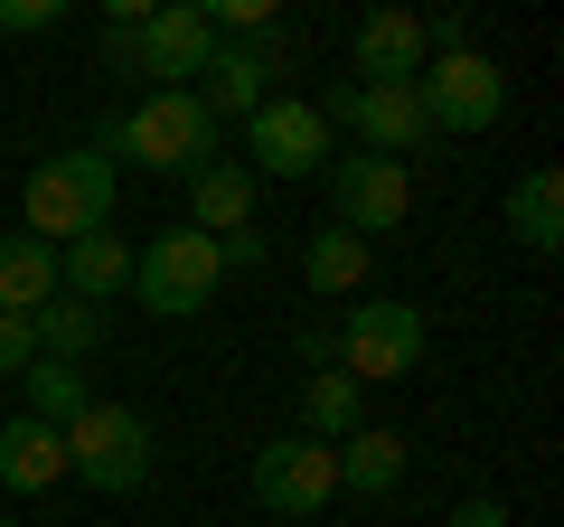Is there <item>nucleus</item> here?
Returning a JSON list of instances; mask_svg holds the SVG:
<instances>
[{
  "instance_id": "15",
  "label": "nucleus",
  "mask_w": 564,
  "mask_h": 527,
  "mask_svg": "<svg viewBox=\"0 0 564 527\" xmlns=\"http://www.w3.org/2000/svg\"><path fill=\"white\" fill-rule=\"evenodd\" d=\"M66 481V433L57 424H39V415H10L0 424V490H57Z\"/></svg>"
},
{
  "instance_id": "6",
  "label": "nucleus",
  "mask_w": 564,
  "mask_h": 527,
  "mask_svg": "<svg viewBox=\"0 0 564 527\" xmlns=\"http://www.w3.org/2000/svg\"><path fill=\"white\" fill-rule=\"evenodd\" d=\"M207 57H217V29L198 0H151V20L122 29V66L151 76V95H180L188 76H207Z\"/></svg>"
},
{
  "instance_id": "23",
  "label": "nucleus",
  "mask_w": 564,
  "mask_h": 527,
  "mask_svg": "<svg viewBox=\"0 0 564 527\" xmlns=\"http://www.w3.org/2000/svg\"><path fill=\"white\" fill-rule=\"evenodd\" d=\"M302 433H311V443H329V452H339L348 433H358V377L321 367V377L302 386Z\"/></svg>"
},
{
  "instance_id": "8",
  "label": "nucleus",
  "mask_w": 564,
  "mask_h": 527,
  "mask_svg": "<svg viewBox=\"0 0 564 527\" xmlns=\"http://www.w3.org/2000/svg\"><path fill=\"white\" fill-rule=\"evenodd\" d=\"M254 499H263V518H321L329 499H339V452L329 443H311V433H273V443L254 452Z\"/></svg>"
},
{
  "instance_id": "11",
  "label": "nucleus",
  "mask_w": 564,
  "mask_h": 527,
  "mask_svg": "<svg viewBox=\"0 0 564 527\" xmlns=\"http://www.w3.org/2000/svg\"><path fill=\"white\" fill-rule=\"evenodd\" d=\"M245 151H254V180H321L329 170V122L311 114V104H292V95H273L254 122H245Z\"/></svg>"
},
{
  "instance_id": "4",
  "label": "nucleus",
  "mask_w": 564,
  "mask_h": 527,
  "mask_svg": "<svg viewBox=\"0 0 564 527\" xmlns=\"http://www.w3.org/2000/svg\"><path fill=\"white\" fill-rule=\"evenodd\" d=\"M339 377H358V386H395V377H414L423 367V348H433V330H423V311L414 302H348L339 311Z\"/></svg>"
},
{
  "instance_id": "7",
  "label": "nucleus",
  "mask_w": 564,
  "mask_h": 527,
  "mask_svg": "<svg viewBox=\"0 0 564 527\" xmlns=\"http://www.w3.org/2000/svg\"><path fill=\"white\" fill-rule=\"evenodd\" d=\"M311 114H321L329 132H358V151H377V161H404V151L433 142V122H423L414 85H348V76H339Z\"/></svg>"
},
{
  "instance_id": "12",
  "label": "nucleus",
  "mask_w": 564,
  "mask_h": 527,
  "mask_svg": "<svg viewBox=\"0 0 564 527\" xmlns=\"http://www.w3.org/2000/svg\"><path fill=\"white\" fill-rule=\"evenodd\" d=\"M282 57H292V47H282L273 29H263V39H217V57H207V85H198L207 122H254L263 104H273Z\"/></svg>"
},
{
  "instance_id": "19",
  "label": "nucleus",
  "mask_w": 564,
  "mask_h": 527,
  "mask_svg": "<svg viewBox=\"0 0 564 527\" xmlns=\"http://www.w3.org/2000/svg\"><path fill=\"white\" fill-rule=\"evenodd\" d=\"M404 462H414V452H404V433L358 424V433L339 443V490H358V499H395V490H404Z\"/></svg>"
},
{
  "instance_id": "20",
  "label": "nucleus",
  "mask_w": 564,
  "mask_h": 527,
  "mask_svg": "<svg viewBox=\"0 0 564 527\" xmlns=\"http://www.w3.org/2000/svg\"><path fill=\"white\" fill-rule=\"evenodd\" d=\"M367 264H377V245H358L348 226H321V236L302 245V283L321 292V302H358V292H367Z\"/></svg>"
},
{
  "instance_id": "18",
  "label": "nucleus",
  "mask_w": 564,
  "mask_h": 527,
  "mask_svg": "<svg viewBox=\"0 0 564 527\" xmlns=\"http://www.w3.org/2000/svg\"><path fill=\"white\" fill-rule=\"evenodd\" d=\"M29 340H39V358L85 367L104 340H113V321H104L95 302H76V292H57V302H39V311H29Z\"/></svg>"
},
{
  "instance_id": "17",
  "label": "nucleus",
  "mask_w": 564,
  "mask_h": 527,
  "mask_svg": "<svg viewBox=\"0 0 564 527\" xmlns=\"http://www.w3.org/2000/svg\"><path fill=\"white\" fill-rule=\"evenodd\" d=\"M508 236H518L527 255H555L564 245V170L555 161H536V170L508 180Z\"/></svg>"
},
{
  "instance_id": "14",
  "label": "nucleus",
  "mask_w": 564,
  "mask_h": 527,
  "mask_svg": "<svg viewBox=\"0 0 564 527\" xmlns=\"http://www.w3.org/2000/svg\"><path fill=\"white\" fill-rule=\"evenodd\" d=\"M254 170L245 161H207V170H188V226H198V236H236V226H254Z\"/></svg>"
},
{
  "instance_id": "24",
  "label": "nucleus",
  "mask_w": 564,
  "mask_h": 527,
  "mask_svg": "<svg viewBox=\"0 0 564 527\" xmlns=\"http://www.w3.org/2000/svg\"><path fill=\"white\" fill-rule=\"evenodd\" d=\"M57 10L66 0H0V29L10 39H39V29H57Z\"/></svg>"
},
{
  "instance_id": "16",
  "label": "nucleus",
  "mask_w": 564,
  "mask_h": 527,
  "mask_svg": "<svg viewBox=\"0 0 564 527\" xmlns=\"http://www.w3.org/2000/svg\"><path fill=\"white\" fill-rule=\"evenodd\" d=\"M57 292H76V302H113V292H132V245L104 226V236H76V245H57Z\"/></svg>"
},
{
  "instance_id": "25",
  "label": "nucleus",
  "mask_w": 564,
  "mask_h": 527,
  "mask_svg": "<svg viewBox=\"0 0 564 527\" xmlns=\"http://www.w3.org/2000/svg\"><path fill=\"white\" fill-rule=\"evenodd\" d=\"M29 358H39L29 321H10V311H0V377H29Z\"/></svg>"
},
{
  "instance_id": "21",
  "label": "nucleus",
  "mask_w": 564,
  "mask_h": 527,
  "mask_svg": "<svg viewBox=\"0 0 564 527\" xmlns=\"http://www.w3.org/2000/svg\"><path fill=\"white\" fill-rule=\"evenodd\" d=\"M39 302H57V245H39V236H0V311L10 321H29Z\"/></svg>"
},
{
  "instance_id": "26",
  "label": "nucleus",
  "mask_w": 564,
  "mask_h": 527,
  "mask_svg": "<svg viewBox=\"0 0 564 527\" xmlns=\"http://www.w3.org/2000/svg\"><path fill=\"white\" fill-rule=\"evenodd\" d=\"M452 527H508V508L499 499H462V508H452Z\"/></svg>"
},
{
  "instance_id": "5",
  "label": "nucleus",
  "mask_w": 564,
  "mask_h": 527,
  "mask_svg": "<svg viewBox=\"0 0 564 527\" xmlns=\"http://www.w3.org/2000/svg\"><path fill=\"white\" fill-rule=\"evenodd\" d=\"M66 481L104 490V499H132L141 481H151V424H141L132 406H85L76 424H66Z\"/></svg>"
},
{
  "instance_id": "13",
  "label": "nucleus",
  "mask_w": 564,
  "mask_h": 527,
  "mask_svg": "<svg viewBox=\"0 0 564 527\" xmlns=\"http://www.w3.org/2000/svg\"><path fill=\"white\" fill-rule=\"evenodd\" d=\"M423 76V20L414 10H367L348 39V85H414Z\"/></svg>"
},
{
  "instance_id": "2",
  "label": "nucleus",
  "mask_w": 564,
  "mask_h": 527,
  "mask_svg": "<svg viewBox=\"0 0 564 527\" xmlns=\"http://www.w3.org/2000/svg\"><path fill=\"white\" fill-rule=\"evenodd\" d=\"M113 189H122V170L104 161L95 142L85 151H47L39 170H29V189H20V236H39V245H76V236H104L113 226Z\"/></svg>"
},
{
  "instance_id": "28",
  "label": "nucleus",
  "mask_w": 564,
  "mask_h": 527,
  "mask_svg": "<svg viewBox=\"0 0 564 527\" xmlns=\"http://www.w3.org/2000/svg\"><path fill=\"white\" fill-rule=\"evenodd\" d=\"M263 527H292V518H263Z\"/></svg>"
},
{
  "instance_id": "9",
  "label": "nucleus",
  "mask_w": 564,
  "mask_h": 527,
  "mask_svg": "<svg viewBox=\"0 0 564 527\" xmlns=\"http://www.w3.org/2000/svg\"><path fill=\"white\" fill-rule=\"evenodd\" d=\"M414 104H423L433 132H489V122L508 114V66H489L480 47H462V57H423Z\"/></svg>"
},
{
  "instance_id": "27",
  "label": "nucleus",
  "mask_w": 564,
  "mask_h": 527,
  "mask_svg": "<svg viewBox=\"0 0 564 527\" xmlns=\"http://www.w3.org/2000/svg\"><path fill=\"white\" fill-rule=\"evenodd\" d=\"M0 527H20V518H10V508H0Z\"/></svg>"
},
{
  "instance_id": "3",
  "label": "nucleus",
  "mask_w": 564,
  "mask_h": 527,
  "mask_svg": "<svg viewBox=\"0 0 564 527\" xmlns=\"http://www.w3.org/2000/svg\"><path fill=\"white\" fill-rule=\"evenodd\" d=\"M217 283H226L217 236H198V226H170V236H151L132 255V302L151 311V321H188V311H207Z\"/></svg>"
},
{
  "instance_id": "1",
  "label": "nucleus",
  "mask_w": 564,
  "mask_h": 527,
  "mask_svg": "<svg viewBox=\"0 0 564 527\" xmlns=\"http://www.w3.org/2000/svg\"><path fill=\"white\" fill-rule=\"evenodd\" d=\"M95 151H104L113 170L132 161V170H161V180H188V170L217 161V122H207L198 85H180V95H141L132 114H113Z\"/></svg>"
},
{
  "instance_id": "10",
  "label": "nucleus",
  "mask_w": 564,
  "mask_h": 527,
  "mask_svg": "<svg viewBox=\"0 0 564 527\" xmlns=\"http://www.w3.org/2000/svg\"><path fill=\"white\" fill-rule=\"evenodd\" d=\"M329 226H348L358 245H377L386 226H404V207H414V180H404V161H377V151H329Z\"/></svg>"
},
{
  "instance_id": "22",
  "label": "nucleus",
  "mask_w": 564,
  "mask_h": 527,
  "mask_svg": "<svg viewBox=\"0 0 564 527\" xmlns=\"http://www.w3.org/2000/svg\"><path fill=\"white\" fill-rule=\"evenodd\" d=\"M20 396H29V415L39 424H76L85 406H95V386H85V367H66V358H29V377H20Z\"/></svg>"
}]
</instances>
